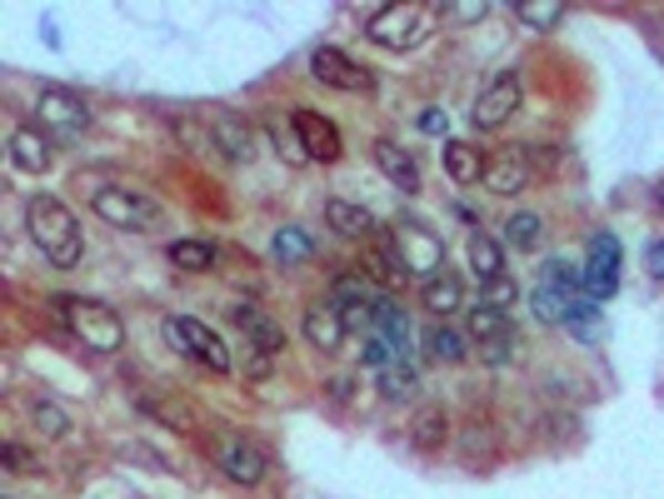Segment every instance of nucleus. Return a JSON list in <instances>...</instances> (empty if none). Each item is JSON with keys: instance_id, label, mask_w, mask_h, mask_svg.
I'll list each match as a JSON object with an SVG mask.
<instances>
[{"instance_id": "6e6552de", "label": "nucleus", "mask_w": 664, "mask_h": 499, "mask_svg": "<svg viewBox=\"0 0 664 499\" xmlns=\"http://www.w3.org/2000/svg\"><path fill=\"white\" fill-rule=\"evenodd\" d=\"M390 240H395V249H400L405 269H410V275H420V285L445 269V245H440V235H435V230H425L420 220H395V225H390Z\"/></svg>"}, {"instance_id": "20e7f679", "label": "nucleus", "mask_w": 664, "mask_h": 499, "mask_svg": "<svg viewBox=\"0 0 664 499\" xmlns=\"http://www.w3.org/2000/svg\"><path fill=\"white\" fill-rule=\"evenodd\" d=\"M211 459H215V469L241 489L265 485V475H270V455H265L251 435H241V429H215L211 435Z\"/></svg>"}, {"instance_id": "ddd939ff", "label": "nucleus", "mask_w": 664, "mask_h": 499, "mask_svg": "<svg viewBox=\"0 0 664 499\" xmlns=\"http://www.w3.org/2000/svg\"><path fill=\"white\" fill-rule=\"evenodd\" d=\"M225 315H231V325L241 329V339H251L255 349H265V355H275V359L285 355V325L265 305H255V299H235Z\"/></svg>"}, {"instance_id": "412c9836", "label": "nucleus", "mask_w": 664, "mask_h": 499, "mask_svg": "<svg viewBox=\"0 0 664 499\" xmlns=\"http://www.w3.org/2000/svg\"><path fill=\"white\" fill-rule=\"evenodd\" d=\"M11 165L25 170V175H45L55 165L51 140L41 135V125H16L11 130Z\"/></svg>"}, {"instance_id": "2f4dec72", "label": "nucleus", "mask_w": 664, "mask_h": 499, "mask_svg": "<svg viewBox=\"0 0 664 499\" xmlns=\"http://www.w3.org/2000/svg\"><path fill=\"white\" fill-rule=\"evenodd\" d=\"M464 325H470L474 345H510V315H504V309H494V305H474Z\"/></svg>"}, {"instance_id": "393cba45", "label": "nucleus", "mask_w": 664, "mask_h": 499, "mask_svg": "<svg viewBox=\"0 0 664 499\" xmlns=\"http://www.w3.org/2000/svg\"><path fill=\"white\" fill-rule=\"evenodd\" d=\"M420 305L430 309L435 319L460 315V309H464V285H460V275H454V269H440L435 279H425V285H420Z\"/></svg>"}, {"instance_id": "2eb2a0df", "label": "nucleus", "mask_w": 664, "mask_h": 499, "mask_svg": "<svg viewBox=\"0 0 664 499\" xmlns=\"http://www.w3.org/2000/svg\"><path fill=\"white\" fill-rule=\"evenodd\" d=\"M530 180H534L530 155H524L520 145H510V150H494V155H490L480 185L490 190V195H520V190H530Z\"/></svg>"}, {"instance_id": "cd10ccee", "label": "nucleus", "mask_w": 664, "mask_h": 499, "mask_svg": "<svg viewBox=\"0 0 664 499\" xmlns=\"http://www.w3.org/2000/svg\"><path fill=\"white\" fill-rule=\"evenodd\" d=\"M171 265L175 269H185V275H211L215 265H221V249H215V240H201V235H191V240H171Z\"/></svg>"}, {"instance_id": "6ab92c4d", "label": "nucleus", "mask_w": 664, "mask_h": 499, "mask_svg": "<svg viewBox=\"0 0 664 499\" xmlns=\"http://www.w3.org/2000/svg\"><path fill=\"white\" fill-rule=\"evenodd\" d=\"M420 349L430 365H464L470 359V329H454L445 319H435V325H425Z\"/></svg>"}, {"instance_id": "c756f323", "label": "nucleus", "mask_w": 664, "mask_h": 499, "mask_svg": "<svg viewBox=\"0 0 664 499\" xmlns=\"http://www.w3.org/2000/svg\"><path fill=\"white\" fill-rule=\"evenodd\" d=\"M171 135L181 140L185 150H191V155H221V150H215V135H211V120L201 115V110H175L171 115Z\"/></svg>"}, {"instance_id": "7ed1b4c3", "label": "nucleus", "mask_w": 664, "mask_h": 499, "mask_svg": "<svg viewBox=\"0 0 664 499\" xmlns=\"http://www.w3.org/2000/svg\"><path fill=\"white\" fill-rule=\"evenodd\" d=\"M435 30V10L430 6H415V0H395V6H380L370 10V20H365V40L380 50H390V55H405V50L425 45Z\"/></svg>"}, {"instance_id": "c03bdc74", "label": "nucleus", "mask_w": 664, "mask_h": 499, "mask_svg": "<svg viewBox=\"0 0 664 499\" xmlns=\"http://www.w3.org/2000/svg\"><path fill=\"white\" fill-rule=\"evenodd\" d=\"M650 275L664 279V240H650Z\"/></svg>"}, {"instance_id": "49530a36", "label": "nucleus", "mask_w": 664, "mask_h": 499, "mask_svg": "<svg viewBox=\"0 0 664 499\" xmlns=\"http://www.w3.org/2000/svg\"><path fill=\"white\" fill-rule=\"evenodd\" d=\"M654 210H660V215H664V180H660V185H654Z\"/></svg>"}, {"instance_id": "f3484780", "label": "nucleus", "mask_w": 664, "mask_h": 499, "mask_svg": "<svg viewBox=\"0 0 664 499\" xmlns=\"http://www.w3.org/2000/svg\"><path fill=\"white\" fill-rule=\"evenodd\" d=\"M135 409L145 419H155L161 429H175V435H201V415H195L185 399L175 395H151V389H135Z\"/></svg>"}, {"instance_id": "39448f33", "label": "nucleus", "mask_w": 664, "mask_h": 499, "mask_svg": "<svg viewBox=\"0 0 664 499\" xmlns=\"http://www.w3.org/2000/svg\"><path fill=\"white\" fill-rule=\"evenodd\" d=\"M91 210L115 230H155L165 225V210L161 200H151L145 190H131V185H101L91 195Z\"/></svg>"}, {"instance_id": "79ce46f5", "label": "nucleus", "mask_w": 664, "mask_h": 499, "mask_svg": "<svg viewBox=\"0 0 664 499\" xmlns=\"http://www.w3.org/2000/svg\"><path fill=\"white\" fill-rule=\"evenodd\" d=\"M490 16V6H440V20H460V26H470V20H484Z\"/></svg>"}, {"instance_id": "aec40b11", "label": "nucleus", "mask_w": 664, "mask_h": 499, "mask_svg": "<svg viewBox=\"0 0 664 499\" xmlns=\"http://www.w3.org/2000/svg\"><path fill=\"white\" fill-rule=\"evenodd\" d=\"M325 225H330L340 240H375V235H380V220H375L365 205L340 200V195L325 200Z\"/></svg>"}, {"instance_id": "c85d7f7f", "label": "nucleus", "mask_w": 664, "mask_h": 499, "mask_svg": "<svg viewBox=\"0 0 664 499\" xmlns=\"http://www.w3.org/2000/svg\"><path fill=\"white\" fill-rule=\"evenodd\" d=\"M270 255H275V265L280 269L305 265V259H315V235L305 225H280L275 230V240H270Z\"/></svg>"}, {"instance_id": "a878e982", "label": "nucleus", "mask_w": 664, "mask_h": 499, "mask_svg": "<svg viewBox=\"0 0 664 499\" xmlns=\"http://www.w3.org/2000/svg\"><path fill=\"white\" fill-rule=\"evenodd\" d=\"M370 335H380L385 345L395 349V355H405V349H410V319H405L400 299H390V295L375 299V309H370Z\"/></svg>"}, {"instance_id": "f8f14e48", "label": "nucleus", "mask_w": 664, "mask_h": 499, "mask_svg": "<svg viewBox=\"0 0 664 499\" xmlns=\"http://www.w3.org/2000/svg\"><path fill=\"white\" fill-rule=\"evenodd\" d=\"M345 329H350V319H345V309L335 305L330 295H325V299H310V305H305L300 335H305V345H310V349H320V355H340Z\"/></svg>"}, {"instance_id": "7c9ffc66", "label": "nucleus", "mask_w": 664, "mask_h": 499, "mask_svg": "<svg viewBox=\"0 0 664 499\" xmlns=\"http://www.w3.org/2000/svg\"><path fill=\"white\" fill-rule=\"evenodd\" d=\"M464 255H470V269L480 275V285L494 275H504V249H500V240L484 235V230H474V235L464 240Z\"/></svg>"}, {"instance_id": "a18cd8bd", "label": "nucleus", "mask_w": 664, "mask_h": 499, "mask_svg": "<svg viewBox=\"0 0 664 499\" xmlns=\"http://www.w3.org/2000/svg\"><path fill=\"white\" fill-rule=\"evenodd\" d=\"M480 359L484 365H504V359H510V345H480Z\"/></svg>"}, {"instance_id": "5701e85b", "label": "nucleus", "mask_w": 664, "mask_h": 499, "mask_svg": "<svg viewBox=\"0 0 664 499\" xmlns=\"http://www.w3.org/2000/svg\"><path fill=\"white\" fill-rule=\"evenodd\" d=\"M365 275L370 279H380V285H390V289H400L405 279H410V269H405V259H400V249H395V240H390V230L385 235H375V240H365Z\"/></svg>"}, {"instance_id": "b1692460", "label": "nucleus", "mask_w": 664, "mask_h": 499, "mask_svg": "<svg viewBox=\"0 0 664 499\" xmlns=\"http://www.w3.org/2000/svg\"><path fill=\"white\" fill-rule=\"evenodd\" d=\"M440 160H445V175H450L454 185H480L484 165H490V155H484L480 145H470V140H445Z\"/></svg>"}, {"instance_id": "f257e3e1", "label": "nucleus", "mask_w": 664, "mask_h": 499, "mask_svg": "<svg viewBox=\"0 0 664 499\" xmlns=\"http://www.w3.org/2000/svg\"><path fill=\"white\" fill-rule=\"evenodd\" d=\"M25 230L31 240L41 245V255L51 259L55 269H75L85 255V235H81V220L71 215V205H61L55 195H31L25 200Z\"/></svg>"}, {"instance_id": "37998d69", "label": "nucleus", "mask_w": 664, "mask_h": 499, "mask_svg": "<svg viewBox=\"0 0 664 499\" xmlns=\"http://www.w3.org/2000/svg\"><path fill=\"white\" fill-rule=\"evenodd\" d=\"M420 130H425V135H445V110H425Z\"/></svg>"}, {"instance_id": "9b49d317", "label": "nucleus", "mask_w": 664, "mask_h": 499, "mask_svg": "<svg viewBox=\"0 0 664 499\" xmlns=\"http://www.w3.org/2000/svg\"><path fill=\"white\" fill-rule=\"evenodd\" d=\"M290 130H295V140L305 145V155H310V165L320 160V165H335V160L345 155V140H340V130H335V120H325L320 110H310V105H295L290 110Z\"/></svg>"}, {"instance_id": "ea45409f", "label": "nucleus", "mask_w": 664, "mask_h": 499, "mask_svg": "<svg viewBox=\"0 0 664 499\" xmlns=\"http://www.w3.org/2000/svg\"><path fill=\"white\" fill-rule=\"evenodd\" d=\"M270 145H275V155H285V165H295V170H305V165H310V155H305V145H300V140H295V130L270 125Z\"/></svg>"}, {"instance_id": "473e14b6", "label": "nucleus", "mask_w": 664, "mask_h": 499, "mask_svg": "<svg viewBox=\"0 0 664 499\" xmlns=\"http://www.w3.org/2000/svg\"><path fill=\"white\" fill-rule=\"evenodd\" d=\"M504 245L520 249V255H534V249L544 245V220L534 215V210H514V215L504 220Z\"/></svg>"}, {"instance_id": "0eeeda50", "label": "nucleus", "mask_w": 664, "mask_h": 499, "mask_svg": "<svg viewBox=\"0 0 664 499\" xmlns=\"http://www.w3.org/2000/svg\"><path fill=\"white\" fill-rule=\"evenodd\" d=\"M520 100H524L520 70H494L490 85H484L480 95H474V105H470V125L480 130V135H494V130H504L514 120Z\"/></svg>"}, {"instance_id": "9d476101", "label": "nucleus", "mask_w": 664, "mask_h": 499, "mask_svg": "<svg viewBox=\"0 0 664 499\" xmlns=\"http://www.w3.org/2000/svg\"><path fill=\"white\" fill-rule=\"evenodd\" d=\"M35 110H41V125L51 130V135H61V140H75V135L91 130V105H85L75 90L45 85L41 100H35Z\"/></svg>"}, {"instance_id": "58836bf2", "label": "nucleus", "mask_w": 664, "mask_h": 499, "mask_svg": "<svg viewBox=\"0 0 664 499\" xmlns=\"http://www.w3.org/2000/svg\"><path fill=\"white\" fill-rule=\"evenodd\" d=\"M31 419L41 425V435H51V439H61L65 429H71V415H65L61 405H51V399H35V405H31Z\"/></svg>"}, {"instance_id": "4c0bfd02", "label": "nucleus", "mask_w": 664, "mask_h": 499, "mask_svg": "<svg viewBox=\"0 0 664 499\" xmlns=\"http://www.w3.org/2000/svg\"><path fill=\"white\" fill-rule=\"evenodd\" d=\"M514 299H520V285H514L510 275H494V279H484V285H480V305H494V309L510 315Z\"/></svg>"}, {"instance_id": "a19ab883", "label": "nucleus", "mask_w": 664, "mask_h": 499, "mask_svg": "<svg viewBox=\"0 0 664 499\" xmlns=\"http://www.w3.org/2000/svg\"><path fill=\"white\" fill-rule=\"evenodd\" d=\"M0 465L11 469V475H41V465H35V459L25 455L16 439H6V445H0Z\"/></svg>"}, {"instance_id": "72a5a7b5", "label": "nucleus", "mask_w": 664, "mask_h": 499, "mask_svg": "<svg viewBox=\"0 0 664 499\" xmlns=\"http://www.w3.org/2000/svg\"><path fill=\"white\" fill-rule=\"evenodd\" d=\"M380 395L390 399V405H410V399L420 395V375H415L410 359H390V365L380 369Z\"/></svg>"}, {"instance_id": "423d86ee", "label": "nucleus", "mask_w": 664, "mask_h": 499, "mask_svg": "<svg viewBox=\"0 0 664 499\" xmlns=\"http://www.w3.org/2000/svg\"><path fill=\"white\" fill-rule=\"evenodd\" d=\"M165 329H171L175 349H181L185 359H195V365H205L211 375H231V369H235V349L225 345V339L215 335L205 319H195V315H171V319H165Z\"/></svg>"}, {"instance_id": "f704fd0d", "label": "nucleus", "mask_w": 664, "mask_h": 499, "mask_svg": "<svg viewBox=\"0 0 664 499\" xmlns=\"http://www.w3.org/2000/svg\"><path fill=\"white\" fill-rule=\"evenodd\" d=\"M514 16H520L524 30H534V35H550V30H560V20L570 16V6H560V0H520V6H514Z\"/></svg>"}, {"instance_id": "f03ea898", "label": "nucleus", "mask_w": 664, "mask_h": 499, "mask_svg": "<svg viewBox=\"0 0 664 499\" xmlns=\"http://www.w3.org/2000/svg\"><path fill=\"white\" fill-rule=\"evenodd\" d=\"M51 309L85 349H95V355H121V349H125V319H121V309L105 305V299H95V295H55Z\"/></svg>"}, {"instance_id": "4468645a", "label": "nucleus", "mask_w": 664, "mask_h": 499, "mask_svg": "<svg viewBox=\"0 0 664 499\" xmlns=\"http://www.w3.org/2000/svg\"><path fill=\"white\" fill-rule=\"evenodd\" d=\"M620 289V240L610 230L590 240V259H584V295L590 299H610Z\"/></svg>"}, {"instance_id": "1a4fd4ad", "label": "nucleus", "mask_w": 664, "mask_h": 499, "mask_svg": "<svg viewBox=\"0 0 664 499\" xmlns=\"http://www.w3.org/2000/svg\"><path fill=\"white\" fill-rule=\"evenodd\" d=\"M310 75L330 90H345V95H375V75L350 60L340 45H315L310 50Z\"/></svg>"}, {"instance_id": "bb28decb", "label": "nucleus", "mask_w": 664, "mask_h": 499, "mask_svg": "<svg viewBox=\"0 0 664 499\" xmlns=\"http://www.w3.org/2000/svg\"><path fill=\"white\" fill-rule=\"evenodd\" d=\"M445 439H450V415H445L440 405H420L410 419V445L420 449V455H440Z\"/></svg>"}, {"instance_id": "a211bd4d", "label": "nucleus", "mask_w": 664, "mask_h": 499, "mask_svg": "<svg viewBox=\"0 0 664 499\" xmlns=\"http://www.w3.org/2000/svg\"><path fill=\"white\" fill-rule=\"evenodd\" d=\"M330 299L345 309V319L360 315L365 325H370V309H375V299H380V289H375V279L365 275V269H345V275H335Z\"/></svg>"}, {"instance_id": "e433bc0d", "label": "nucleus", "mask_w": 664, "mask_h": 499, "mask_svg": "<svg viewBox=\"0 0 664 499\" xmlns=\"http://www.w3.org/2000/svg\"><path fill=\"white\" fill-rule=\"evenodd\" d=\"M235 365H241L245 379H270V375H275V355L255 349L251 339H241V355H235Z\"/></svg>"}, {"instance_id": "4be33fe9", "label": "nucleus", "mask_w": 664, "mask_h": 499, "mask_svg": "<svg viewBox=\"0 0 664 499\" xmlns=\"http://www.w3.org/2000/svg\"><path fill=\"white\" fill-rule=\"evenodd\" d=\"M370 155H375V165H380V175L390 180L395 190H405V195H415L420 190V165H415V155L410 150H400L395 140H375L370 145Z\"/></svg>"}, {"instance_id": "dca6fc26", "label": "nucleus", "mask_w": 664, "mask_h": 499, "mask_svg": "<svg viewBox=\"0 0 664 499\" xmlns=\"http://www.w3.org/2000/svg\"><path fill=\"white\" fill-rule=\"evenodd\" d=\"M205 120H211V135H215L221 160H231V165H251L255 160V130L245 125L241 115H231V110H205Z\"/></svg>"}, {"instance_id": "c9c22d12", "label": "nucleus", "mask_w": 664, "mask_h": 499, "mask_svg": "<svg viewBox=\"0 0 664 499\" xmlns=\"http://www.w3.org/2000/svg\"><path fill=\"white\" fill-rule=\"evenodd\" d=\"M540 285L560 289V295H584V269H580V265H570V259H544Z\"/></svg>"}]
</instances>
